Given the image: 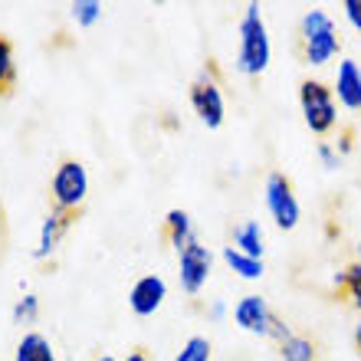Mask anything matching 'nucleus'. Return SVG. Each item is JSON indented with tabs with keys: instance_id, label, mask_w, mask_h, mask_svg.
Masks as SVG:
<instances>
[{
	"instance_id": "6e6552de",
	"label": "nucleus",
	"mask_w": 361,
	"mask_h": 361,
	"mask_svg": "<svg viewBox=\"0 0 361 361\" xmlns=\"http://www.w3.org/2000/svg\"><path fill=\"white\" fill-rule=\"evenodd\" d=\"M210 276H214V250L204 247L200 240H194L190 247H184L178 253V283L180 293L200 295L207 289Z\"/></svg>"
},
{
	"instance_id": "2eb2a0df",
	"label": "nucleus",
	"mask_w": 361,
	"mask_h": 361,
	"mask_svg": "<svg viewBox=\"0 0 361 361\" xmlns=\"http://www.w3.org/2000/svg\"><path fill=\"white\" fill-rule=\"evenodd\" d=\"M220 257H224V263H227L230 273H237L240 279H247V283H257V279L267 276V263H263V259H253V257H247V253H240V250H233V247H224Z\"/></svg>"
},
{
	"instance_id": "dca6fc26",
	"label": "nucleus",
	"mask_w": 361,
	"mask_h": 361,
	"mask_svg": "<svg viewBox=\"0 0 361 361\" xmlns=\"http://www.w3.org/2000/svg\"><path fill=\"white\" fill-rule=\"evenodd\" d=\"M279 361H319V348L309 335L293 332L279 342Z\"/></svg>"
},
{
	"instance_id": "f3484780",
	"label": "nucleus",
	"mask_w": 361,
	"mask_h": 361,
	"mask_svg": "<svg viewBox=\"0 0 361 361\" xmlns=\"http://www.w3.org/2000/svg\"><path fill=\"white\" fill-rule=\"evenodd\" d=\"M335 289L345 295V302L352 305L355 312H361V267L348 263L342 273H335Z\"/></svg>"
},
{
	"instance_id": "39448f33",
	"label": "nucleus",
	"mask_w": 361,
	"mask_h": 361,
	"mask_svg": "<svg viewBox=\"0 0 361 361\" xmlns=\"http://www.w3.org/2000/svg\"><path fill=\"white\" fill-rule=\"evenodd\" d=\"M89 197V171L86 164L76 161V158H66V161L56 164V171L49 178V200H53V210L56 214H69L76 217L82 204Z\"/></svg>"
},
{
	"instance_id": "aec40b11",
	"label": "nucleus",
	"mask_w": 361,
	"mask_h": 361,
	"mask_svg": "<svg viewBox=\"0 0 361 361\" xmlns=\"http://www.w3.org/2000/svg\"><path fill=\"white\" fill-rule=\"evenodd\" d=\"M102 4L99 0H73L69 4V17H73V23L82 30H92L99 20H102Z\"/></svg>"
},
{
	"instance_id": "f8f14e48",
	"label": "nucleus",
	"mask_w": 361,
	"mask_h": 361,
	"mask_svg": "<svg viewBox=\"0 0 361 361\" xmlns=\"http://www.w3.org/2000/svg\"><path fill=\"white\" fill-rule=\"evenodd\" d=\"M230 247L253 259H263V253H267V230H263V224L259 220H240L237 227H233Z\"/></svg>"
},
{
	"instance_id": "20e7f679",
	"label": "nucleus",
	"mask_w": 361,
	"mask_h": 361,
	"mask_svg": "<svg viewBox=\"0 0 361 361\" xmlns=\"http://www.w3.org/2000/svg\"><path fill=\"white\" fill-rule=\"evenodd\" d=\"M299 112L312 135H329L338 128V102L332 95V86L322 79H302L299 82Z\"/></svg>"
},
{
	"instance_id": "cd10ccee",
	"label": "nucleus",
	"mask_w": 361,
	"mask_h": 361,
	"mask_svg": "<svg viewBox=\"0 0 361 361\" xmlns=\"http://www.w3.org/2000/svg\"><path fill=\"white\" fill-rule=\"evenodd\" d=\"M355 263L361 267V240H358V247H355Z\"/></svg>"
},
{
	"instance_id": "423d86ee",
	"label": "nucleus",
	"mask_w": 361,
	"mask_h": 361,
	"mask_svg": "<svg viewBox=\"0 0 361 361\" xmlns=\"http://www.w3.org/2000/svg\"><path fill=\"white\" fill-rule=\"evenodd\" d=\"M263 204H267V214L279 230H295L299 227V220H302V204L295 197V188L293 180L286 178L283 171H273L267 174L263 180Z\"/></svg>"
},
{
	"instance_id": "7ed1b4c3",
	"label": "nucleus",
	"mask_w": 361,
	"mask_h": 361,
	"mask_svg": "<svg viewBox=\"0 0 361 361\" xmlns=\"http://www.w3.org/2000/svg\"><path fill=\"white\" fill-rule=\"evenodd\" d=\"M230 319H233V325H237L240 332L257 335V338H273L276 345L293 335V329L269 309V302L259 293L240 295L237 302H233V309H230Z\"/></svg>"
},
{
	"instance_id": "9d476101",
	"label": "nucleus",
	"mask_w": 361,
	"mask_h": 361,
	"mask_svg": "<svg viewBox=\"0 0 361 361\" xmlns=\"http://www.w3.org/2000/svg\"><path fill=\"white\" fill-rule=\"evenodd\" d=\"M69 227H73V217H69V214L49 210L47 217H43V224H39V230H37V247H33L30 257L37 259V263L53 259L56 257V250H59V243H63V237L69 233Z\"/></svg>"
},
{
	"instance_id": "a211bd4d",
	"label": "nucleus",
	"mask_w": 361,
	"mask_h": 361,
	"mask_svg": "<svg viewBox=\"0 0 361 361\" xmlns=\"http://www.w3.org/2000/svg\"><path fill=\"white\" fill-rule=\"evenodd\" d=\"M17 86V53L7 37H0V92L7 95Z\"/></svg>"
},
{
	"instance_id": "b1692460",
	"label": "nucleus",
	"mask_w": 361,
	"mask_h": 361,
	"mask_svg": "<svg viewBox=\"0 0 361 361\" xmlns=\"http://www.w3.org/2000/svg\"><path fill=\"white\" fill-rule=\"evenodd\" d=\"M207 315H210V319H214V322H224V319H227V315H230L227 302H220V299H217V302H210Z\"/></svg>"
},
{
	"instance_id": "6ab92c4d",
	"label": "nucleus",
	"mask_w": 361,
	"mask_h": 361,
	"mask_svg": "<svg viewBox=\"0 0 361 361\" xmlns=\"http://www.w3.org/2000/svg\"><path fill=\"white\" fill-rule=\"evenodd\" d=\"M10 319H13V325H37L39 322V295L37 293H23L13 302V309H10Z\"/></svg>"
},
{
	"instance_id": "f257e3e1",
	"label": "nucleus",
	"mask_w": 361,
	"mask_h": 361,
	"mask_svg": "<svg viewBox=\"0 0 361 361\" xmlns=\"http://www.w3.org/2000/svg\"><path fill=\"white\" fill-rule=\"evenodd\" d=\"M273 63V39H269V27L259 4H247L243 17L237 23V56H233V69L240 76L257 79L263 76Z\"/></svg>"
},
{
	"instance_id": "ddd939ff",
	"label": "nucleus",
	"mask_w": 361,
	"mask_h": 361,
	"mask_svg": "<svg viewBox=\"0 0 361 361\" xmlns=\"http://www.w3.org/2000/svg\"><path fill=\"white\" fill-rule=\"evenodd\" d=\"M164 240L174 247V253H180L184 247H190L197 240V230H194V217L188 210L171 207L164 214Z\"/></svg>"
},
{
	"instance_id": "f03ea898",
	"label": "nucleus",
	"mask_w": 361,
	"mask_h": 361,
	"mask_svg": "<svg viewBox=\"0 0 361 361\" xmlns=\"http://www.w3.org/2000/svg\"><path fill=\"white\" fill-rule=\"evenodd\" d=\"M299 39H302L305 66H312V69L329 66L342 53V37H338L335 20L319 7L302 13V20H299Z\"/></svg>"
},
{
	"instance_id": "9b49d317",
	"label": "nucleus",
	"mask_w": 361,
	"mask_h": 361,
	"mask_svg": "<svg viewBox=\"0 0 361 361\" xmlns=\"http://www.w3.org/2000/svg\"><path fill=\"white\" fill-rule=\"evenodd\" d=\"M332 95L345 112H361V66H358V59H342V63H338L335 82H332Z\"/></svg>"
},
{
	"instance_id": "4be33fe9",
	"label": "nucleus",
	"mask_w": 361,
	"mask_h": 361,
	"mask_svg": "<svg viewBox=\"0 0 361 361\" xmlns=\"http://www.w3.org/2000/svg\"><path fill=\"white\" fill-rule=\"evenodd\" d=\"M315 158H319V164H322L325 171H338L345 164V158L338 154V148H335L332 142H319L315 145Z\"/></svg>"
},
{
	"instance_id": "a878e982",
	"label": "nucleus",
	"mask_w": 361,
	"mask_h": 361,
	"mask_svg": "<svg viewBox=\"0 0 361 361\" xmlns=\"http://www.w3.org/2000/svg\"><path fill=\"white\" fill-rule=\"evenodd\" d=\"M122 361H148V355H145V352H128Z\"/></svg>"
},
{
	"instance_id": "bb28decb",
	"label": "nucleus",
	"mask_w": 361,
	"mask_h": 361,
	"mask_svg": "<svg viewBox=\"0 0 361 361\" xmlns=\"http://www.w3.org/2000/svg\"><path fill=\"white\" fill-rule=\"evenodd\" d=\"M355 348L361 352V319H358V325H355Z\"/></svg>"
},
{
	"instance_id": "c85d7f7f",
	"label": "nucleus",
	"mask_w": 361,
	"mask_h": 361,
	"mask_svg": "<svg viewBox=\"0 0 361 361\" xmlns=\"http://www.w3.org/2000/svg\"><path fill=\"white\" fill-rule=\"evenodd\" d=\"M92 361H115L112 355H99V358H92Z\"/></svg>"
},
{
	"instance_id": "4468645a",
	"label": "nucleus",
	"mask_w": 361,
	"mask_h": 361,
	"mask_svg": "<svg viewBox=\"0 0 361 361\" xmlns=\"http://www.w3.org/2000/svg\"><path fill=\"white\" fill-rule=\"evenodd\" d=\"M13 361H59L53 352V342H49L43 332H23V338L17 342V352Z\"/></svg>"
},
{
	"instance_id": "412c9836",
	"label": "nucleus",
	"mask_w": 361,
	"mask_h": 361,
	"mask_svg": "<svg viewBox=\"0 0 361 361\" xmlns=\"http://www.w3.org/2000/svg\"><path fill=\"white\" fill-rule=\"evenodd\" d=\"M210 355H214V345L207 335H190L171 361H210Z\"/></svg>"
},
{
	"instance_id": "1a4fd4ad",
	"label": "nucleus",
	"mask_w": 361,
	"mask_h": 361,
	"mask_svg": "<svg viewBox=\"0 0 361 361\" xmlns=\"http://www.w3.org/2000/svg\"><path fill=\"white\" fill-rule=\"evenodd\" d=\"M168 299V283H164L158 273H145L138 276L128 289V309H132L138 319H152L158 309Z\"/></svg>"
},
{
	"instance_id": "393cba45",
	"label": "nucleus",
	"mask_w": 361,
	"mask_h": 361,
	"mask_svg": "<svg viewBox=\"0 0 361 361\" xmlns=\"http://www.w3.org/2000/svg\"><path fill=\"white\" fill-rule=\"evenodd\" d=\"M332 145H335V148H338V154H342V158H345V154L352 152V135H348V132H342V135H338V142H332Z\"/></svg>"
},
{
	"instance_id": "5701e85b",
	"label": "nucleus",
	"mask_w": 361,
	"mask_h": 361,
	"mask_svg": "<svg viewBox=\"0 0 361 361\" xmlns=\"http://www.w3.org/2000/svg\"><path fill=\"white\" fill-rule=\"evenodd\" d=\"M342 13H345V20L352 23V30H358L361 33V0H345Z\"/></svg>"
},
{
	"instance_id": "0eeeda50",
	"label": "nucleus",
	"mask_w": 361,
	"mask_h": 361,
	"mask_svg": "<svg viewBox=\"0 0 361 361\" xmlns=\"http://www.w3.org/2000/svg\"><path fill=\"white\" fill-rule=\"evenodd\" d=\"M188 102L197 115V122L210 132H217L224 118H227V99H224V89H220V79L214 76V69H204L194 82H190Z\"/></svg>"
}]
</instances>
